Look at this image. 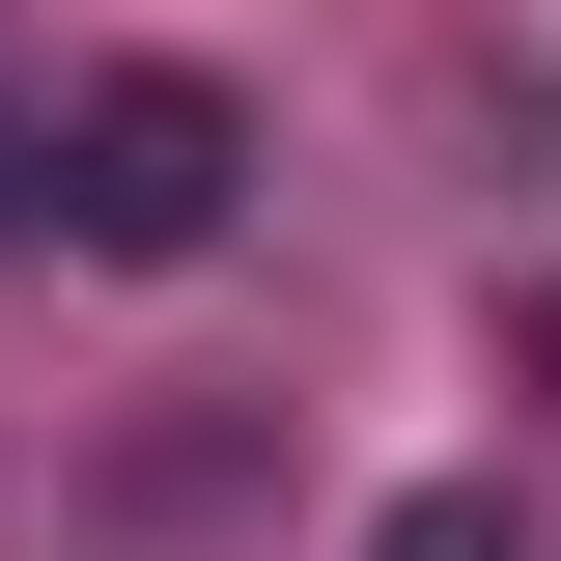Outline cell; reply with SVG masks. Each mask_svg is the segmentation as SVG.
Segmentation results:
<instances>
[{"label": "cell", "mask_w": 561, "mask_h": 561, "mask_svg": "<svg viewBox=\"0 0 561 561\" xmlns=\"http://www.w3.org/2000/svg\"><path fill=\"white\" fill-rule=\"evenodd\" d=\"M57 225H84V253H140V280L225 253V225H253V113H225L197 57H113V84L57 113Z\"/></svg>", "instance_id": "6da1fadb"}, {"label": "cell", "mask_w": 561, "mask_h": 561, "mask_svg": "<svg viewBox=\"0 0 561 561\" xmlns=\"http://www.w3.org/2000/svg\"><path fill=\"white\" fill-rule=\"evenodd\" d=\"M365 561H505V505H449V478H421V505H393Z\"/></svg>", "instance_id": "7a4b0ae2"}, {"label": "cell", "mask_w": 561, "mask_h": 561, "mask_svg": "<svg viewBox=\"0 0 561 561\" xmlns=\"http://www.w3.org/2000/svg\"><path fill=\"white\" fill-rule=\"evenodd\" d=\"M28 169H57V140H0V225H28Z\"/></svg>", "instance_id": "3957f363"}, {"label": "cell", "mask_w": 561, "mask_h": 561, "mask_svg": "<svg viewBox=\"0 0 561 561\" xmlns=\"http://www.w3.org/2000/svg\"><path fill=\"white\" fill-rule=\"evenodd\" d=\"M534 393H561V280H534Z\"/></svg>", "instance_id": "277c9868"}]
</instances>
